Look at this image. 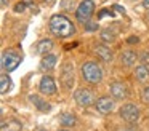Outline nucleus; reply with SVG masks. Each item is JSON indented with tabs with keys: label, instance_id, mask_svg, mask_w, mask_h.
Returning <instances> with one entry per match:
<instances>
[{
	"label": "nucleus",
	"instance_id": "f257e3e1",
	"mask_svg": "<svg viewBox=\"0 0 149 131\" xmlns=\"http://www.w3.org/2000/svg\"><path fill=\"white\" fill-rule=\"evenodd\" d=\"M48 29L58 38H69L75 34L74 22L64 15H53L48 21Z\"/></svg>",
	"mask_w": 149,
	"mask_h": 131
},
{
	"label": "nucleus",
	"instance_id": "f03ea898",
	"mask_svg": "<svg viewBox=\"0 0 149 131\" xmlns=\"http://www.w3.org/2000/svg\"><path fill=\"white\" fill-rule=\"evenodd\" d=\"M80 73H82V78L87 83H90V85H98V83H101L104 78L103 67L98 62H95V61H87V62L82 64Z\"/></svg>",
	"mask_w": 149,
	"mask_h": 131
},
{
	"label": "nucleus",
	"instance_id": "7ed1b4c3",
	"mask_svg": "<svg viewBox=\"0 0 149 131\" xmlns=\"http://www.w3.org/2000/svg\"><path fill=\"white\" fill-rule=\"evenodd\" d=\"M23 58L18 51L15 50H5L2 53V59H0V64H2V70L3 72H13L15 69H18V66L21 64Z\"/></svg>",
	"mask_w": 149,
	"mask_h": 131
},
{
	"label": "nucleus",
	"instance_id": "20e7f679",
	"mask_svg": "<svg viewBox=\"0 0 149 131\" xmlns=\"http://www.w3.org/2000/svg\"><path fill=\"white\" fill-rule=\"evenodd\" d=\"M119 117L122 118L125 123L133 125L139 120L141 110H139V107L136 104H133V102H125V104H122L119 109Z\"/></svg>",
	"mask_w": 149,
	"mask_h": 131
},
{
	"label": "nucleus",
	"instance_id": "39448f33",
	"mask_svg": "<svg viewBox=\"0 0 149 131\" xmlns=\"http://www.w3.org/2000/svg\"><path fill=\"white\" fill-rule=\"evenodd\" d=\"M95 2L93 0H82L75 8V19L82 24H85L87 21H90L91 16L95 15Z\"/></svg>",
	"mask_w": 149,
	"mask_h": 131
},
{
	"label": "nucleus",
	"instance_id": "423d86ee",
	"mask_svg": "<svg viewBox=\"0 0 149 131\" xmlns=\"http://www.w3.org/2000/svg\"><path fill=\"white\" fill-rule=\"evenodd\" d=\"M74 80H75V73H74V64L71 61H64L61 66V73H59V82H61L64 89H72L74 86Z\"/></svg>",
	"mask_w": 149,
	"mask_h": 131
},
{
	"label": "nucleus",
	"instance_id": "0eeeda50",
	"mask_svg": "<svg viewBox=\"0 0 149 131\" xmlns=\"http://www.w3.org/2000/svg\"><path fill=\"white\" fill-rule=\"evenodd\" d=\"M75 104L80 105V107H90L91 104H95V93L90 88H77L72 94Z\"/></svg>",
	"mask_w": 149,
	"mask_h": 131
},
{
	"label": "nucleus",
	"instance_id": "6e6552de",
	"mask_svg": "<svg viewBox=\"0 0 149 131\" xmlns=\"http://www.w3.org/2000/svg\"><path fill=\"white\" fill-rule=\"evenodd\" d=\"M39 91L42 93L43 96L56 94V91H58V85H56L55 77L50 75V73L42 75V78H40V82H39Z\"/></svg>",
	"mask_w": 149,
	"mask_h": 131
},
{
	"label": "nucleus",
	"instance_id": "1a4fd4ad",
	"mask_svg": "<svg viewBox=\"0 0 149 131\" xmlns=\"http://www.w3.org/2000/svg\"><path fill=\"white\" fill-rule=\"evenodd\" d=\"M114 107H116V99H114L112 96H101V98H98L96 102H95V109H96V112L101 115L112 114Z\"/></svg>",
	"mask_w": 149,
	"mask_h": 131
},
{
	"label": "nucleus",
	"instance_id": "9d476101",
	"mask_svg": "<svg viewBox=\"0 0 149 131\" xmlns=\"http://www.w3.org/2000/svg\"><path fill=\"white\" fill-rule=\"evenodd\" d=\"M109 93L116 101H123V99H127L130 96L128 86L123 82H112L109 85Z\"/></svg>",
	"mask_w": 149,
	"mask_h": 131
},
{
	"label": "nucleus",
	"instance_id": "9b49d317",
	"mask_svg": "<svg viewBox=\"0 0 149 131\" xmlns=\"http://www.w3.org/2000/svg\"><path fill=\"white\" fill-rule=\"evenodd\" d=\"M93 53L98 59H101L103 62H112L114 61V53L106 43H95L93 45Z\"/></svg>",
	"mask_w": 149,
	"mask_h": 131
},
{
	"label": "nucleus",
	"instance_id": "f8f14e48",
	"mask_svg": "<svg viewBox=\"0 0 149 131\" xmlns=\"http://www.w3.org/2000/svg\"><path fill=\"white\" fill-rule=\"evenodd\" d=\"M58 121H59V125H61L63 128H74V126H77L79 118H77V115L72 114V112L63 110L61 114L58 115Z\"/></svg>",
	"mask_w": 149,
	"mask_h": 131
},
{
	"label": "nucleus",
	"instance_id": "ddd939ff",
	"mask_svg": "<svg viewBox=\"0 0 149 131\" xmlns=\"http://www.w3.org/2000/svg\"><path fill=\"white\" fill-rule=\"evenodd\" d=\"M56 64H58V56L53 53H48L45 56H42L39 69H40V72H50V70H53L56 67Z\"/></svg>",
	"mask_w": 149,
	"mask_h": 131
},
{
	"label": "nucleus",
	"instance_id": "4468645a",
	"mask_svg": "<svg viewBox=\"0 0 149 131\" xmlns=\"http://www.w3.org/2000/svg\"><path fill=\"white\" fill-rule=\"evenodd\" d=\"M29 101H31V104H32L37 110L42 112V114H48V112H52V109H53V105L50 104V102H47L43 98H40L39 94H31Z\"/></svg>",
	"mask_w": 149,
	"mask_h": 131
},
{
	"label": "nucleus",
	"instance_id": "2eb2a0df",
	"mask_svg": "<svg viewBox=\"0 0 149 131\" xmlns=\"http://www.w3.org/2000/svg\"><path fill=\"white\" fill-rule=\"evenodd\" d=\"M53 48V40H50V38H43V40H39L36 45H34V53L39 54V56H45V54H48L50 51H52Z\"/></svg>",
	"mask_w": 149,
	"mask_h": 131
},
{
	"label": "nucleus",
	"instance_id": "dca6fc26",
	"mask_svg": "<svg viewBox=\"0 0 149 131\" xmlns=\"http://www.w3.org/2000/svg\"><path fill=\"white\" fill-rule=\"evenodd\" d=\"M119 61H120V64H122L123 67H133L136 64V61H138V54H136L135 51H132V50H125V51L120 53Z\"/></svg>",
	"mask_w": 149,
	"mask_h": 131
},
{
	"label": "nucleus",
	"instance_id": "f3484780",
	"mask_svg": "<svg viewBox=\"0 0 149 131\" xmlns=\"http://www.w3.org/2000/svg\"><path fill=\"white\" fill-rule=\"evenodd\" d=\"M133 75H135V78L138 80V82L141 83H146L149 80V69L146 64H138V66L135 67V70H133Z\"/></svg>",
	"mask_w": 149,
	"mask_h": 131
},
{
	"label": "nucleus",
	"instance_id": "a211bd4d",
	"mask_svg": "<svg viewBox=\"0 0 149 131\" xmlns=\"http://www.w3.org/2000/svg\"><path fill=\"white\" fill-rule=\"evenodd\" d=\"M2 131H23V123L16 118L2 121Z\"/></svg>",
	"mask_w": 149,
	"mask_h": 131
},
{
	"label": "nucleus",
	"instance_id": "6ab92c4d",
	"mask_svg": "<svg viewBox=\"0 0 149 131\" xmlns=\"http://www.w3.org/2000/svg\"><path fill=\"white\" fill-rule=\"evenodd\" d=\"M11 85H13L11 77L8 75L7 72H3L2 75H0V93H2V94H7V93L11 89Z\"/></svg>",
	"mask_w": 149,
	"mask_h": 131
},
{
	"label": "nucleus",
	"instance_id": "aec40b11",
	"mask_svg": "<svg viewBox=\"0 0 149 131\" xmlns=\"http://www.w3.org/2000/svg\"><path fill=\"white\" fill-rule=\"evenodd\" d=\"M101 38H103L104 42H114L116 40V34H114L112 30H109V29H104L103 34H101Z\"/></svg>",
	"mask_w": 149,
	"mask_h": 131
},
{
	"label": "nucleus",
	"instance_id": "412c9836",
	"mask_svg": "<svg viewBox=\"0 0 149 131\" xmlns=\"http://www.w3.org/2000/svg\"><path fill=\"white\" fill-rule=\"evenodd\" d=\"M141 99H143V102L149 104V85H146L144 88H143V91H141Z\"/></svg>",
	"mask_w": 149,
	"mask_h": 131
},
{
	"label": "nucleus",
	"instance_id": "4be33fe9",
	"mask_svg": "<svg viewBox=\"0 0 149 131\" xmlns=\"http://www.w3.org/2000/svg\"><path fill=\"white\" fill-rule=\"evenodd\" d=\"M84 26H85V30H90V32L98 30V24H96V22H93V21H87Z\"/></svg>",
	"mask_w": 149,
	"mask_h": 131
},
{
	"label": "nucleus",
	"instance_id": "5701e85b",
	"mask_svg": "<svg viewBox=\"0 0 149 131\" xmlns=\"http://www.w3.org/2000/svg\"><path fill=\"white\" fill-rule=\"evenodd\" d=\"M141 58H143V64H149V53H143L141 54Z\"/></svg>",
	"mask_w": 149,
	"mask_h": 131
},
{
	"label": "nucleus",
	"instance_id": "b1692460",
	"mask_svg": "<svg viewBox=\"0 0 149 131\" xmlns=\"http://www.w3.org/2000/svg\"><path fill=\"white\" fill-rule=\"evenodd\" d=\"M24 8H26V5H24V3H18L16 5V8H15V11H24Z\"/></svg>",
	"mask_w": 149,
	"mask_h": 131
},
{
	"label": "nucleus",
	"instance_id": "393cba45",
	"mask_svg": "<svg viewBox=\"0 0 149 131\" xmlns=\"http://www.w3.org/2000/svg\"><path fill=\"white\" fill-rule=\"evenodd\" d=\"M117 131H135V130H133L132 126H128V125H127V126H122V128H119Z\"/></svg>",
	"mask_w": 149,
	"mask_h": 131
},
{
	"label": "nucleus",
	"instance_id": "a878e982",
	"mask_svg": "<svg viewBox=\"0 0 149 131\" xmlns=\"http://www.w3.org/2000/svg\"><path fill=\"white\" fill-rule=\"evenodd\" d=\"M8 2H10V0H0V5H2V8L8 6Z\"/></svg>",
	"mask_w": 149,
	"mask_h": 131
},
{
	"label": "nucleus",
	"instance_id": "bb28decb",
	"mask_svg": "<svg viewBox=\"0 0 149 131\" xmlns=\"http://www.w3.org/2000/svg\"><path fill=\"white\" fill-rule=\"evenodd\" d=\"M143 6L149 10V0H143Z\"/></svg>",
	"mask_w": 149,
	"mask_h": 131
},
{
	"label": "nucleus",
	"instance_id": "cd10ccee",
	"mask_svg": "<svg viewBox=\"0 0 149 131\" xmlns=\"http://www.w3.org/2000/svg\"><path fill=\"white\" fill-rule=\"evenodd\" d=\"M58 131H71L69 128H63V130H58Z\"/></svg>",
	"mask_w": 149,
	"mask_h": 131
},
{
	"label": "nucleus",
	"instance_id": "c85d7f7f",
	"mask_svg": "<svg viewBox=\"0 0 149 131\" xmlns=\"http://www.w3.org/2000/svg\"><path fill=\"white\" fill-rule=\"evenodd\" d=\"M36 131H45V130H43V128H37Z\"/></svg>",
	"mask_w": 149,
	"mask_h": 131
},
{
	"label": "nucleus",
	"instance_id": "c756f323",
	"mask_svg": "<svg viewBox=\"0 0 149 131\" xmlns=\"http://www.w3.org/2000/svg\"><path fill=\"white\" fill-rule=\"evenodd\" d=\"M132 2H136V0H132Z\"/></svg>",
	"mask_w": 149,
	"mask_h": 131
}]
</instances>
